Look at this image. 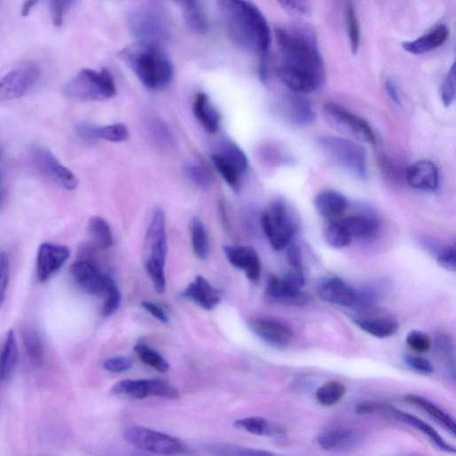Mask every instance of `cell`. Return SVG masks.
<instances>
[{"label": "cell", "instance_id": "55", "mask_svg": "<svg viewBox=\"0 0 456 456\" xmlns=\"http://www.w3.org/2000/svg\"><path fill=\"white\" fill-rule=\"evenodd\" d=\"M389 405L381 402L366 401L356 405L355 412L360 415L373 414L389 409Z\"/></svg>", "mask_w": 456, "mask_h": 456}, {"label": "cell", "instance_id": "7", "mask_svg": "<svg viewBox=\"0 0 456 456\" xmlns=\"http://www.w3.org/2000/svg\"><path fill=\"white\" fill-rule=\"evenodd\" d=\"M264 233L276 251H281L292 243L298 224L287 206L280 200L272 202L262 216Z\"/></svg>", "mask_w": 456, "mask_h": 456}, {"label": "cell", "instance_id": "59", "mask_svg": "<svg viewBox=\"0 0 456 456\" xmlns=\"http://www.w3.org/2000/svg\"><path fill=\"white\" fill-rule=\"evenodd\" d=\"M39 2L40 0H27L22 8L21 15L23 17L29 16L33 9L39 4Z\"/></svg>", "mask_w": 456, "mask_h": 456}, {"label": "cell", "instance_id": "57", "mask_svg": "<svg viewBox=\"0 0 456 456\" xmlns=\"http://www.w3.org/2000/svg\"><path fill=\"white\" fill-rule=\"evenodd\" d=\"M142 307L159 321L165 324L169 322V317L167 313L159 305L149 302H143Z\"/></svg>", "mask_w": 456, "mask_h": 456}, {"label": "cell", "instance_id": "5", "mask_svg": "<svg viewBox=\"0 0 456 456\" xmlns=\"http://www.w3.org/2000/svg\"><path fill=\"white\" fill-rule=\"evenodd\" d=\"M323 154L334 165L359 180L368 177L366 149L351 139L324 135L317 139Z\"/></svg>", "mask_w": 456, "mask_h": 456}, {"label": "cell", "instance_id": "35", "mask_svg": "<svg viewBox=\"0 0 456 456\" xmlns=\"http://www.w3.org/2000/svg\"><path fill=\"white\" fill-rule=\"evenodd\" d=\"M346 32L353 54H358L361 44L360 25L352 0H346L345 4Z\"/></svg>", "mask_w": 456, "mask_h": 456}, {"label": "cell", "instance_id": "21", "mask_svg": "<svg viewBox=\"0 0 456 456\" xmlns=\"http://www.w3.org/2000/svg\"><path fill=\"white\" fill-rule=\"evenodd\" d=\"M223 251L230 263L245 272L252 282H258L262 276V263L257 252L247 247H224Z\"/></svg>", "mask_w": 456, "mask_h": 456}, {"label": "cell", "instance_id": "61", "mask_svg": "<svg viewBox=\"0 0 456 456\" xmlns=\"http://www.w3.org/2000/svg\"><path fill=\"white\" fill-rule=\"evenodd\" d=\"M0 154H2V150H0Z\"/></svg>", "mask_w": 456, "mask_h": 456}, {"label": "cell", "instance_id": "50", "mask_svg": "<svg viewBox=\"0 0 456 456\" xmlns=\"http://www.w3.org/2000/svg\"><path fill=\"white\" fill-rule=\"evenodd\" d=\"M436 345L438 354L446 360L449 371L452 372V378H454V354L452 342L450 337L441 334L436 339Z\"/></svg>", "mask_w": 456, "mask_h": 456}, {"label": "cell", "instance_id": "8", "mask_svg": "<svg viewBox=\"0 0 456 456\" xmlns=\"http://www.w3.org/2000/svg\"><path fill=\"white\" fill-rule=\"evenodd\" d=\"M124 437L138 449L153 453L175 455L186 451L185 444L180 439L144 427L126 428Z\"/></svg>", "mask_w": 456, "mask_h": 456}, {"label": "cell", "instance_id": "44", "mask_svg": "<svg viewBox=\"0 0 456 456\" xmlns=\"http://www.w3.org/2000/svg\"><path fill=\"white\" fill-rule=\"evenodd\" d=\"M97 135L98 138L114 143L124 142L130 138L127 126L122 123L97 128Z\"/></svg>", "mask_w": 456, "mask_h": 456}, {"label": "cell", "instance_id": "36", "mask_svg": "<svg viewBox=\"0 0 456 456\" xmlns=\"http://www.w3.org/2000/svg\"><path fill=\"white\" fill-rule=\"evenodd\" d=\"M232 164L240 173L248 168V158L244 151L234 142L224 140L220 143L217 153H215Z\"/></svg>", "mask_w": 456, "mask_h": 456}, {"label": "cell", "instance_id": "28", "mask_svg": "<svg viewBox=\"0 0 456 456\" xmlns=\"http://www.w3.org/2000/svg\"><path fill=\"white\" fill-rule=\"evenodd\" d=\"M182 11L188 28L195 34L204 35L208 31V23L200 0H172Z\"/></svg>", "mask_w": 456, "mask_h": 456}, {"label": "cell", "instance_id": "20", "mask_svg": "<svg viewBox=\"0 0 456 456\" xmlns=\"http://www.w3.org/2000/svg\"><path fill=\"white\" fill-rule=\"evenodd\" d=\"M281 113L286 122L295 128L308 127L316 120V114L309 100L303 94L293 91L285 97Z\"/></svg>", "mask_w": 456, "mask_h": 456}, {"label": "cell", "instance_id": "60", "mask_svg": "<svg viewBox=\"0 0 456 456\" xmlns=\"http://www.w3.org/2000/svg\"><path fill=\"white\" fill-rule=\"evenodd\" d=\"M64 2L66 3L67 6L69 8V6L71 5L73 0H64Z\"/></svg>", "mask_w": 456, "mask_h": 456}, {"label": "cell", "instance_id": "17", "mask_svg": "<svg viewBox=\"0 0 456 456\" xmlns=\"http://www.w3.org/2000/svg\"><path fill=\"white\" fill-rule=\"evenodd\" d=\"M71 275L77 287L84 293L103 297L106 290V274L90 260H80L71 267Z\"/></svg>", "mask_w": 456, "mask_h": 456}, {"label": "cell", "instance_id": "24", "mask_svg": "<svg viewBox=\"0 0 456 456\" xmlns=\"http://www.w3.org/2000/svg\"><path fill=\"white\" fill-rule=\"evenodd\" d=\"M318 441L326 450H346L358 447L362 443V436L354 429L334 428L323 431Z\"/></svg>", "mask_w": 456, "mask_h": 456}, {"label": "cell", "instance_id": "1", "mask_svg": "<svg viewBox=\"0 0 456 456\" xmlns=\"http://www.w3.org/2000/svg\"><path fill=\"white\" fill-rule=\"evenodd\" d=\"M276 41L281 61L276 69L290 91L308 94L326 82L325 63L315 35L303 28H277Z\"/></svg>", "mask_w": 456, "mask_h": 456}, {"label": "cell", "instance_id": "16", "mask_svg": "<svg viewBox=\"0 0 456 456\" xmlns=\"http://www.w3.org/2000/svg\"><path fill=\"white\" fill-rule=\"evenodd\" d=\"M249 326L257 337L274 348H287L294 339L291 327L273 318H254L250 320Z\"/></svg>", "mask_w": 456, "mask_h": 456}, {"label": "cell", "instance_id": "53", "mask_svg": "<svg viewBox=\"0 0 456 456\" xmlns=\"http://www.w3.org/2000/svg\"><path fill=\"white\" fill-rule=\"evenodd\" d=\"M103 366L108 372L120 373L129 370L132 366V361L124 356L114 357L106 360Z\"/></svg>", "mask_w": 456, "mask_h": 456}, {"label": "cell", "instance_id": "56", "mask_svg": "<svg viewBox=\"0 0 456 456\" xmlns=\"http://www.w3.org/2000/svg\"><path fill=\"white\" fill-rule=\"evenodd\" d=\"M288 247L287 258L291 266V271L303 273L302 255L299 248L292 243Z\"/></svg>", "mask_w": 456, "mask_h": 456}, {"label": "cell", "instance_id": "32", "mask_svg": "<svg viewBox=\"0 0 456 456\" xmlns=\"http://www.w3.org/2000/svg\"><path fill=\"white\" fill-rule=\"evenodd\" d=\"M405 400L409 404L422 409L452 435H455L456 427L454 420L432 402L423 397L413 394L406 395L405 397Z\"/></svg>", "mask_w": 456, "mask_h": 456}, {"label": "cell", "instance_id": "38", "mask_svg": "<svg viewBox=\"0 0 456 456\" xmlns=\"http://www.w3.org/2000/svg\"><path fill=\"white\" fill-rule=\"evenodd\" d=\"M192 244L194 254L200 260L208 256V240L203 223L197 216L191 221Z\"/></svg>", "mask_w": 456, "mask_h": 456}, {"label": "cell", "instance_id": "18", "mask_svg": "<svg viewBox=\"0 0 456 456\" xmlns=\"http://www.w3.org/2000/svg\"><path fill=\"white\" fill-rule=\"evenodd\" d=\"M318 297L332 305L356 309L358 304V289L343 279L330 277L322 279L317 287Z\"/></svg>", "mask_w": 456, "mask_h": 456}, {"label": "cell", "instance_id": "41", "mask_svg": "<svg viewBox=\"0 0 456 456\" xmlns=\"http://www.w3.org/2000/svg\"><path fill=\"white\" fill-rule=\"evenodd\" d=\"M210 158L215 168L226 184L235 192H239L240 188V173L236 168L216 153H213Z\"/></svg>", "mask_w": 456, "mask_h": 456}, {"label": "cell", "instance_id": "10", "mask_svg": "<svg viewBox=\"0 0 456 456\" xmlns=\"http://www.w3.org/2000/svg\"><path fill=\"white\" fill-rule=\"evenodd\" d=\"M304 283V274L294 271L282 278L271 276L265 295L269 301L275 303L302 306L308 303V296L302 291Z\"/></svg>", "mask_w": 456, "mask_h": 456}, {"label": "cell", "instance_id": "34", "mask_svg": "<svg viewBox=\"0 0 456 456\" xmlns=\"http://www.w3.org/2000/svg\"><path fill=\"white\" fill-rule=\"evenodd\" d=\"M89 232L93 242L100 249L106 250L113 245V233L108 222L102 216H92L89 222Z\"/></svg>", "mask_w": 456, "mask_h": 456}, {"label": "cell", "instance_id": "12", "mask_svg": "<svg viewBox=\"0 0 456 456\" xmlns=\"http://www.w3.org/2000/svg\"><path fill=\"white\" fill-rule=\"evenodd\" d=\"M31 157L36 168L57 185L69 191L77 188L79 181L76 176L49 149L34 146L31 149Z\"/></svg>", "mask_w": 456, "mask_h": 456}, {"label": "cell", "instance_id": "47", "mask_svg": "<svg viewBox=\"0 0 456 456\" xmlns=\"http://www.w3.org/2000/svg\"><path fill=\"white\" fill-rule=\"evenodd\" d=\"M185 172L186 177L200 188L207 189L212 185L213 177L210 172L201 166H188L185 168Z\"/></svg>", "mask_w": 456, "mask_h": 456}, {"label": "cell", "instance_id": "42", "mask_svg": "<svg viewBox=\"0 0 456 456\" xmlns=\"http://www.w3.org/2000/svg\"><path fill=\"white\" fill-rule=\"evenodd\" d=\"M325 240L334 249H343L350 246L352 238L339 222L331 223L325 231Z\"/></svg>", "mask_w": 456, "mask_h": 456}, {"label": "cell", "instance_id": "46", "mask_svg": "<svg viewBox=\"0 0 456 456\" xmlns=\"http://www.w3.org/2000/svg\"><path fill=\"white\" fill-rule=\"evenodd\" d=\"M455 65L452 64L448 71L440 90L443 105L449 107L454 102L456 92Z\"/></svg>", "mask_w": 456, "mask_h": 456}, {"label": "cell", "instance_id": "49", "mask_svg": "<svg viewBox=\"0 0 456 456\" xmlns=\"http://www.w3.org/2000/svg\"><path fill=\"white\" fill-rule=\"evenodd\" d=\"M407 345L418 353H426L431 348V340L428 334L420 331H412L406 337Z\"/></svg>", "mask_w": 456, "mask_h": 456}, {"label": "cell", "instance_id": "52", "mask_svg": "<svg viewBox=\"0 0 456 456\" xmlns=\"http://www.w3.org/2000/svg\"><path fill=\"white\" fill-rule=\"evenodd\" d=\"M403 358L405 365L417 373L422 374H429L433 373L432 365L424 358L406 354Z\"/></svg>", "mask_w": 456, "mask_h": 456}, {"label": "cell", "instance_id": "40", "mask_svg": "<svg viewBox=\"0 0 456 456\" xmlns=\"http://www.w3.org/2000/svg\"><path fill=\"white\" fill-rule=\"evenodd\" d=\"M346 387L338 381H330L321 386L316 393L318 401L326 406L340 402L346 394Z\"/></svg>", "mask_w": 456, "mask_h": 456}, {"label": "cell", "instance_id": "25", "mask_svg": "<svg viewBox=\"0 0 456 456\" xmlns=\"http://www.w3.org/2000/svg\"><path fill=\"white\" fill-rule=\"evenodd\" d=\"M449 37L448 28L440 25L429 33L409 42L402 43L403 50L412 55H422L443 46Z\"/></svg>", "mask_w": 456, "mask_h": 456}, {"label": "cell", "instance_id": "54", "mask_svg": "<svg viewBox=\"0 0 456 456\" xmlns=\"http://www.w3.org/2000/svg\"><path fill=\"white\" fill-rule=\"evenodd\" d=\"M438 265L451 272H455L456 270V251L453 248H444L440 250L436 256Z\"/></svg>", "mask_w": 456, "mask_h": 456}, {"label": "cell", "instance_id": "14", "mask_svg": "<svg viewBox=\"0 0 456 456\" xmlns=\"http://www.w3.org/2000/svg\"><path fill=\"white\" fill-rule=\"evenodd\" d=\"M130 28L137 41L160 43L168 37L164 20L152 10H141L131 15Z\"/></svg>", "mask_w": 456, "mask_h": 456}, {"label": "cell", "instance_id": "51", "mask_svg": "<svg viewBox=\"0 0 456 456\" xmlns=\"http://www.w3.org/2000/svg\"><path fill=\"white\" fill-rule=\"evenodd\" d=\"M10 282V265L7 257L0 254V308L5 302Z\"/></svg>", "mask_w": 456, "mask_h": 456}, {"label": "cell", "instance_id": "15", "mask_svg": "<svg viewBox=\"0 0 456 456\" xmlns=\"http://www.w3.org/2000/svg\"><path fill=\"white\" fill-rule=\"evenodd\" d=\"M40 75V68L34 64L9 73L3 80H0V101L23 97L36 83Z\"/></svg>", "mask_w": 456, "mask_h": 456}, {"label": "cell", "instance_id": "27", "mask_svg": "<svg viewBox=\"0 0 456 456\" xmlns=\"http://www.w3.org/2000/svg\"><path fill=\"white\" fill-rule=\"evenodd\" d=\"M314 204L319 215L327 219L341 217L348 208L346 197L334 190L320 192L316 196Z\"/></svg>", "mask_w": 456, "mask_h": 456}, {"label": "cell", "instance_id": "3", "mask_svg": "<svg viewBox=\"0 0 456 456\" xmlns=\"http://www.w3.org/2000/svg\"><path fill=\"white\" fill-rule=\"evenodd\" d=\"M118 59L149 90L164 89L173 79V65L160 43L137 41L122 49Z\"/></svg>", "mask_w": 456, "mask_h": 456}, {"label": "cell", "instance_id": "31", "mask_svg": "<svg viewBox=\"0 0 456 456\" xmlns=\"http://www.w3.org/2000/svg\"><path fill=\"white\" fill-rule=\"evenodd\" d=\"M20 360V348L16 333L11 330L0 351V381H7L14 373Z\"/></svg>", "mask_w": 456, "mask_h": 456}, {"label": "cell", "instance_id": "45", "mask_svg": "<svg viewBox=\"0 0 456 456\" xmlns=\"http://www.w3.org/2000/svg\"><path fill=\"white\" fill-rule=\"evenodd\" d=\"M210 451L220 455H251L263 456L272 455V452L257 449L245 448L231 444H215L210 446Z\"/></svg>", "mask_w": 456, "mask_h": 456}, {"label": "cell", "instance_id": "6", "mask_svg": "<svg viewBox=\"0 0 456 456\" xmlns=\"http://www.w3.org/2000/svg\"><path fill=\"white\" fill-rule=\"evenodd\" d=\"M116 86L111 73L83 69L64 87V94L70 98L88 102H102L115 97Z\"/></svg>", "mask_w": 456, "mask_h": 456}, {"label": "cell", "instance_id": "4", "mask_svg": "<svg viewBox=\"0 0 456 456\" xmlns=\"http://www.w3.org/2000/svg\"><path fill=\"white\" fill-rule=\"evenodd\" d=\"M167 251L165 214L161 209H157L145 235L143 259L145 271L158 294H163L166 290Z\"/></svg>", "mask_w": 456, "mask_h": 456}, {"label": "cell", "instance_id": "22", "mask_svg": "<svg viewBox=\"0 0 456 456\" xmlns=\"http://www.w3.org/2000/svg\"><path fill=\"white\" fill-rule=\"evenodd\" d=\"M409 185L426 193L435 192L439 185V174L436 165L427 160L418 161L410 165L405 172Z\"/></svg>", "mask_w": 456, "mask_h": 456}, {"label": "cell", "instance_id": "2", "mask_svg": "<svg viewBox=\"0 0 456 456\" xmlns=\"http://www.w3.org/2000/svg\"><path fill=\"white\" fill-rule=\"evenodd\" d=\"M218 8L228 36L240 49L260 59V77L268 78L271 30L263 13L250 0H218Z\"/></svg>", "mask_w": 456, "mask_h": 456}, {"label": "cell", "instance_id": "9", "mask_svg": "<svg viewBox=\"0 0 456 456\" xmlns=\"http://www.w3.org/2000/svg\"><path fill=\"white\" fill-rule=\"evenodd\" d=\"M325 121L334 130L349 134L368 144H375L376 137L370 124L341 105L326 103L323 107Z\"/></svg>", "mask_w": 456, "mask_h": 456}, {"label": "cell", "instance_id": "48", "mask_svg": "<svg viewBox=\"0 0 456 456\" xmlns=\"http://www.w3.org/2000/svg\"><path fill=\"white\" fill-rule=\"evenodd\" d=\"M287 13L297 17H307L312 12L310 0H277Z\"/></svg>", "mask_w": 456, "mask_h": 456}, {"label": "cell", "instance_id": "19", "mask_svg": "<svg viewBox=\"0 0 456 456\" xmlns=\"http://www.w3.org/2000/svg\"><path fill=\"white\" fill-rule=\"evenodd\" d=\"M70 257V250L65 246L43 244L37 256V278L41 283L49 281L65 265Z\"/></svg>", "mask_w": 456, "mask_h": 456}, {"label": "cell", "instance_id": "37", "mask_svg": "<svg viewBox=\"0 0 456 456\" xmlns=\"http://www.w3.org/2000/svg\"><path fill=\"white\" fill-rule=\"evenodd\" d=\"M238 429L257 436H272L279 433V428L262 417H249L235 422Z\"/></svg>", "mask_w": 456, "mask_h": 456}, {"label": "cell", "instance_id": "13", "mask_svg": "<svg viewBox=\"0 0 456 456\" xmlns=\"http://www.w3.org/2000/svg\"><path fill=\"white\" fill-rule=\"evenodd\" d=\"M352 320L361 330L378 339L394 336L399 329L397 319L377 307L358 311Z\"/></svg>", "mask_w": 456, "mask_h": 456}, {"label": "cell", "instance_id": "29", "mask_svg": "<svg viewBox=\"0 0 456 456\" xmlns=\"http://www.w3.org/2000/svg\"><path fill=\"white\" fill-rule=\"evenodd\" d=\"M193 112L201 126L210 134L218 130L220 115L204 93H198L193 101Z\"/></svg>", "mask_w": 456, "mask_h": 456}, {"label": "cell", "instance_id": "23", "mask_svg": "<svg viewBox=\"0 0 456 456\" xmlns=\"http://www.w3.org/2000/svg\"><path fill=\"white\" fill-rule=\"evenodd\" d=\"M182 296L206 311L213 310L222 301V293L202 277H197L183 292Z\"/></svg>", "mask_w": 456, "mask_h": 456}, {"label": "cell", "instance_id": "33", "mask_svg": "<svg viewBox=\"0 0 456 456\" xmlns=\"http://www.w3.org/2000/svg\"><path fill=\"white\" fill-rule=\"evenodd\" d=\"M23 343L31 362L37 367L43 366L45 360V347L36 330L26 327L22 332Z\"/></svg>", "mask_w": 456, "mask_h": 456}, {"label": "cell", "instance_id": "30", "mask_svg": "<svg viewBox=\"0 0 456 456\" xmlns=\"http://www.w3.org/2000/svg\"><path fill=\"white\" fill-rule=\"evenodd\" d=\"M389 411L390 413L398 421L405 422L419 431L422 432L427 436L440 450L446 452H455V449L451 444H447L446 441L428 424L419 419L418 417L412 415L408 413L402 412L400 410L389 407Z\"/></svg>", "mask_w": 456, "mask_h": 456}, {"label": "cell", "instance_id": "11", "mask_svg": "<svg viewBox=\"0 0 456 456\" xmlns=\"http://www.w3.org/2000/svg\"><path fill=\"white\" fill-rule=\"evenodd\" d=\"M111 393L127 396L135 399H144L148 397H159L167 399H177L179 391L162 380H124L117 382Z\"/></svg>", "mask_w": 456, "mask_h": 456}, {"label": "cell", "instance_id": "26", "mask_svg": "<svg viewBox=\"0 0 456 456\" xmlns=\"http://www.w3.org/2000/svg\"><path fill=\"white\" fill-rule=\"evenodd\" d=\"M353 239L370 240L376 237L379 232V222L372 215L356 214L339 221Z\"/></svg>", "mask_w": 456, "mask_h": 456}, {"label": "cell", "instance_id": "58", "mask_svg": "<svg viewBox=\"0 0 456 456\" xmlns=\"http://www.w3.org/2000/svg\"><path fill=\"white\" fill-rule=\"evenodd\" d=\"M384 88L391 101L397 105H400L401 98L396 83L392 80L388 79L385 82Z\"/></svg>", "mask_w": 456, "mask_h": 456}, {"label": "cell", "instance_id": "43", "mask_svg": "<svg viewBox=\"0 0 456 456\" xmlns=\"http://www.w3.org/2000/svg\"><path fill=\"white\" fill-rule=\"evenodd\" d=\"M104 304L101 313L104 317H109L114 314L121 305V293L114 280L107 275L106 290L104 293Z\"/></svg>", "mask_w": 456, "mask_h": 456}, {"label": "cell", "instance_id": "39", "mask_svg": "<svg viewBox=\"0 0 456 456\" xmlns=\"http://www.w3.org/2000/svg\"><path fill=\"white\" fill-rule=\"evenodd\" d=\"M134 350L144 364L160 373H166L169 371V362L158 351L147 344L138 342L135 346Z\"/></svg>", "mask_w": 456, "mask_h": 456}]
</instances>
